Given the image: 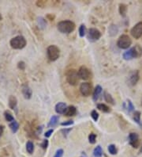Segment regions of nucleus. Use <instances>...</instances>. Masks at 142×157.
Returning <instances> with one entry per match:
<instances>
[{
    "label": "nucleus",
    "mask_w": 142,
    "mask_h": 157,
    "mask_svg": "<svg viewBox=\"0 0 142 157\" xmlns=\"http://www.w3.org/2000/svg\"><path fill=\"white\" fill-rule=\"evenodd\" d=\"M45 4H46L45 1H37V6H38L39 7H43Z\"/></svg>",
    "instance_id": "ea45409f"
},
{
    "label": "nucleus",
    "mask_w": 142,
    "mask_h": 157,
    "mask_svg": "<svg viewBox=\"0 0 142 157\" xmlns=\"http://www.w3.org/2000/svg\"><path fill=\"white\" fill-rule=\"evenodd\" d=\"M81 157H87V156H86V155H85V154H84V153H83V155H82Z\"/></svg>",
    "instance_id": "c03bdc74"
},
{
    "label": "nucleus",
    "mask_w": 142,
    "mask_h": 157,
    "mask_svg": "<svg viewBox=\"0 0 142 157\" xmlns=\"http://www.w3.org/2000/svg\"><path fill=\"white\" fill-rule=\"evenodd\" d=\"M73 123H74L73 121L70 120V121H67V122H62V123H61V125H62V126H70V125H73Z\"/></svg>",
    "instance_id": "f704fd0d"
},
{
    "label": "nucleus",
    "mask_w": 142,
    "mask_h": 157,
    "mask_svg": "<svg viewBox=\"0 0 142 157\" xmlns=\"http://www.w3.org/2000/svg\"><path fill=\"white\" fill-rule=\"evenodd\" d=\"M1 20H2V15L0 14V21H1Z\"/></svg>",
    "instance_id": "a18cd8bd"
},
{
    "label": "nucleus",
    "mask_w": 142,
    "mask_h": 157,
    "mask_svg": "<svg viewBox=\"0 0 142 157\" xmlns=\"http://www.w3.org/2000/svg\"><path fill=\"white\" fill-rule=\"evenodd\" d=\"M126 109H127V111H128V113H131L132 111H134V106L133 105V103H132V102L129 99H128L127 100V106H126Z\"/></svg>",
    "instance_id": "7c9ffc66"
},
{
    "label": "nucleus",
    "mask_w": 142,
    "mask_h": 157,
    "mask_svg": "<svg viewBox=\"0 0 142 157\" xmlns=\"http://www.w3.org/2000/svg\"><path fill=\"white\" fill-rule=\"evenodd\" d=\"M48 144H49L48 140H43V142H42V144H40V146L42 147L43 149H47V148L48 147Z\"/></svg>",
    "instance_id": "c9c22d12"
},
{
    "label": "nucleus",
    "mask_w": 142,
    "mask_h": 157,
    "mask_svg": "<svg viewBox=\"0 0 142 157\" xmlns=\"http://www.w3.org/2000/svg\"><path fill=\"white\" fill-rule=\"evenodd\" d=\"M4 116H5V119H6L8 122H12L14 121V118H13V115L11 114L10 112H9L8 110H7V111H5Z\"/></svg>",
    "instance_id": "cd10ccee"
},
{
    "label": "nucleus",
    "mask_w": 142,
    "mask_h": 157,
    "mask_svg": "<svg viewBox=\"0 0 142 157\" xmlns=\"http://www.w3.org/2000/svg\"><path fill=\"white\" fill-rule=\"evenodd\" d=\"M63 152H63V149H58L55 152V155L54 157H63Z\"/></svg>",
    "instance_id": "e433bc0d"
},
{
    "label": "nucleus",
    "mask_w": 142,
    "mask_h": 157,
    "mask_svg": "<svg viewBox=\"0 0 142 157\" xmlns=\"http://www.w3.org/2000/svg\"><path fill=\"white\" fill-rule=\"evenodd\" d=\"M42 130H43V126H40V127H38V129H37V134L38 135V134H40L41 132H42Z\"/></svg>",
    "instance_id": "79ce46f5"
},
{
    "label": "nucleus",
    "mask_w": 142,
    "mask_h": 157,
    "mask_svg": "<svg viewBox=\"0 0 142 157\" xmlns=\"http://www.w3.org/2000/svg\"><path fill=\"white\" fill-rule=\"evenodd\" d=\"M3 130H4V128H3V126L0 125V137H1L2 133H3Z\"/></svg>",
    "instance_id": "37998d69"
},
{
    "label": "nucleus",
    "mask_w": 142,
    "mask_h": 157,
    "mask_svg": "<svg viewBox=\"0 0 142 157\" xmlns=\"http://www.w3.org/2000/svg\"><path fill=\"white\" fill-rule=\"evenodd\" d=\"M67 107V104L65 103H57L55 106V112L58 114H64Z\"/></svg>",
    "instance_id": "4468645a"
},
{
    "label": "nucleus",
    "mask_w": 142,
    "mask_h": 157,
    "mask_svg": "<svg viewBox=\"0 0 142 157\" xmlns=\"http://www.w3.org/2000/svg\"><path fill=\"white\" fill-rule=\"evenodd\" d=\"M108 152H109L111 155H116L117 152H118L116 146H115L114 144H110V145L108 146Z\"/></svg>",
    "instance_id": "c756f323"
},
{
    "label": "nucleus",
    "mask_w": 142,
    "mask_h": 157,
    "mask_svg": "<svg viewBox=\"0 0 142 157\" xmlns=\"http://www.w3.org/2000/svg\"><path fill=\"white\" fill-rule=\"evenodd\" d=\"M71 131H72V128H69V129H66L65 128V129H61V133H62V134H63L64 137L67 138V136L69 135V133H70Z\"/></svg>",
    "instance_id": "473e14b6"
},
{
    "label": "nucleus",
    "mask_w": 142,
    "mask_h": 157,
    "mask_svg": "<svg viewBox=\"0 0 142 157\" xmlns=\"http://www.w3.org/2000/svg\"><path fill=\"white\" fill-rule=\"evenodd\" d=\"M80 91L82 95L84 97H88L92 94L93 87L89 83H83L80 86Z\"/></svg>",
    "instance_id": "6e6552de"
},
{
    "label": "nucleus",
    "mask_w": 142,
    "mask_h": 157,
    "mask_svg": "<svg viewBox=\"0 0 142 157\" xmlns=\"http://www.w3.org/2000/svg\"><path fill=\"white\" fill-rule=\"evenodd\" d=\"M86 34V27L84 24H81L79 27V35L81 37H83Z\"/></svg>",
    "instance_id": "c85d7f7f"
},
{
    "label": "nucleus",
    "mask_w": 142,
    "mask_h": 157,
    "mask_svg": "<svg viewBox=\"0 0 142 157\" xmlns=\"http://www.w3.org/2000/svg\"><path fill=\"white\" fill-rule=\"evenodd\" d=\"M142 56V47L140 45H135L128 51L123 53V59L126 60H130L134 58H138Z\"/></svg>",
    "instance_id": "f03ea898"
},
{
    "label": "nucleus",
    "mask_w": 142,
    "mask_h": 157,
    "mask_svg": "<svg viewBox=\"0 0 142 157\" xmlns=\"http://www.w3.org/2000/svg\"><path fill=\"white\" fill-rule=\"evenodd\" d=\"M26 150L29 154H32L34 152V144L32 141H28L26 144Z\"/></svg>",
    "instance_id": "bb28decb"
},
{
    "label": "nucleus",
    "mask_w": 142,
    "mask_h": 157,
    "mask_svg": "<svg viewBox=\"0 0 142 157\" xmlns=\"http://www.w3.org/2000/svg\"><path fill=\"white\" fill-rule=\"evenodd\" d=\"M132 45V40L130 37L126 34H123L119 37L118 42H117V45L119 48L122 49H127L129 48Z\"/></svg>",
    "instance_id": "39448f33"
},
{
    "label": "nucleus",
    "mask_w": 142,
    "mask_h": 157,
    "mask_svg": "<svg viewBox=\"0 0 142 157\" xmlns=\"http://www.w3.org/2000/svg\"><path fill=\"white\" fill-rule=\"evenodd\" d=\"M141 113L140 111H134L133 114V119L138 125H141Z\"/></svg>",
    "instance_id": "a878e982"
},
{
    "label": "nucleus",
    "mask_w": 142,
    "mask_h": 157,
    "mask_svg": "<svg viewBox=\"0 0 142 157\" xmlns=\"http://www.w3.org/2000/svg\"><path fill=\"white\" fill-rule=\"evenodd\" d=\"M97 108L103 111V113H110L111 111V109L109 106H108L107 105L103 104V103H99V104L97 105Z\"/></svg>",
    "instance_id": "412c9836"
},
{
    "label": "nucleus",
    "mask_w": 142,
    "mask_h": 157,
    "mask_svg": "<svg viewBox=\"0 0 142 157\" xmlns=\"http://www.w3.org/2000/svg\"><path fill=\"white\" fill-rule=\"evenodd\" d=\"M58 119H59L58 116H56V115L52 116V118H51V119H50V122H49V123H48V125H47V126L51 127V128H53V127H55L56 125L58 124Z\"/></svg>",
    "instance_id": "aec40b11"
},
{
    "label": "nucleus",
    "mask_w": 142,
    "mask_h": 157,
    "mask_svg": "<svg viewBox=\"0 0 142 157\" xmlns=\"http://www.w3.org/2000/svg\"><path fill=\"white\" fill-rule=\"evenodd\" d=\"M130 33L135 39H138L142 36V22H138L131 29Z\"/></svg>",
    "instance_id": "1a4fd4ad"
},
{
    "label": "nucleus",
    "mask_w": 142,
    "mask_h": 157,
    "mask_svg": "<svg viewBox=\"0 0 142 157\" xmlns=\"http://www.w3.org/2000/svg\"><path fill=\"white\" fill-rule=\"evenodd\" d=\"M79 79L78 72L75 69H70L67 72V80L70 85L76 86L79 83Z\"/></svg>",
    "instance_id": "20e7f679"
},
{
    "label": "nucleus",
    "mask_w": 142,
    "mask_h": 157,
    "mask_svg": "<svg viewBox=\"0 0 142 157\" xmlns=\"http://www.w3.org/2000/svg\"><path fill=\"white\" fill-rule=\"evenodd\" d=\"M55 15H52V14H50L47 15V18L48 20H50V21H53L55 19Z\"/></svg>",
    "instance_id": "a19ab883"
},
{
    "label": "nucleus",
    "mask_w": 142,
    "mask_h": 157,
    "mask_svg": "<svg viewBox=\"0 0 142 157\" xmlns=\"http://www.w3.org/2000/svg\"><path fill=\"white\" fill-rule=\"evenodd\" d=\"M91 117L93 118V119L94 120V122H96L99 119V113H97L96 110H93V111L91 112Z\"/></svg>",
    "instance_id": "72a5a7b5"
},
{
    "label": "nucleus",
    "mask_w": 142,
    "mask_h": 157,
    "mask_svg": "<svg viewBox=\"0 0 142 157\" xmlns=\"http://www.w3.org/2000/svg\"><path fill=\"white\" fill-rule=\"evenodd\" d=\"M78 72L79 78L83 79V80H87L91 76V72L85 66H81L78 71Z\"/></svg>",
    "instance_id": "9d476101"
},
{
    "label": "nucleus",
    "mask_w": 142,
    "mask_h": 157,
    "mask_svg": "<svg viewBox=\"0 0 142 157\" xmlns=\"http://www.w3.org/2000/svg\"><path fill=\"white\" fill-rule=\"evenodd\" d=\"M129 143L133 148H138L140 145V141H139V137L138 134L136 133H129Z\"/></svg>",
    "instance_id": "9b49d317"
},
{
    "label": "nucleus",
    "mask_w": 142,
    "mask_h": 157,
    "mask_svg": "<svg viewBox=\"0 0 142 157\" xmlns=\"http://www.w3.org/2000/svg\"><path fill=\"white\" fill-rule=\"evenodd\" d=\"M127 12V6L125 4H120L119 5V14L122 17H126Z\"/></svg>",
    "instance_id": "393cba45"
},
{
    "label": "nucleus",
    "mask_w": 142,
    "mask_h": 157,
    "mask_svg": "<svg viewBox=\"0 0 142 157\" xmlns=\"http://www.w3.org/2000/svg\"><path fill=\"white\" fill-rule=\"evenodd\" d=\"M118 27L116 25H111V26H109V29H108V33L111 37H114L118 33Z\"/></svg>",
    "instance_id": "6ab92c4d"
},
{
    "label": "nucleus",
    "mask_w": 142,
    "mask_h": 157,
    "mask_svg": "<svg viewBox=\"0 0 142 157\" xmlns=\"http://www.w3.org/2000/svg\"><path fill=\"white\" fill-rule=\"evenodd\" d=\"M93 155L95 157H102L103 155V149L100 145H97L93 151Z\"/></svg>",
    "instance_id": "4be33fe9"
},
{
    "label": "nucleus",
    "mask_w": 142,
    "mask_h": 157,
    "mask_svg": "<svg viewBox=\"0 0 142 157\" xmlns=\"http://www.w3.org/2000/svg\"><path fill=\"white\" fill-rule=\"evenodd\" d=\"M17 100L16 97L14 96L11 95L10 96V98H9V106L10 108L12 109H14L17 106Z\"/></svg>",
    "instance_id": "f3484780"
},
{
    "label": "nucleus",
    "mask_w": 142,
    "mask_h": 157,
    "mask_svg": "<svg viewBox=\"0 0 142 157\" xmlns=\"http://www.w3.org/2000/svg\"><path fill=\"white\" fill-rule=\"evenodd\" d=\"M77 113V109H76L75 106H70L67 107L66 109V111L64 113V115H66L67 117H73Z\"/></svg>",
    "instance_id": "dca6fc26"
},
{
    "label": "nucleus",
    "mask_w": 142,
    "mask_h": 157,
    "mask_svg": "<svg viewBox=\"0 0 142 157\" xmlns=\"http://www.w3.org/2000/svg\"><path fill=\"white\" fill-rule=\"evenodd\" d=\"M22 94L26 99H30L32 95V91L28 85H24L22 87Z\"/></svg>",
    "instance_id": "ddd939ff"
},
{
    "label": "nucleus",
    "mask_w": 142,
    "mask_h": 157,
    "mask_svg": "<svg viewBox=\"0 0 142 157\" xmlns=\"http://www.w3.org/2000/svg\"><path fill=\"white\" fill-rule=\"evenodd\" d=\"M103 98H104V100L108 103H109V104H115V102H114V99L113 98V97L107 91H104V93H103Z\"/></svg>",
    "instance_id": "a211bd4d"
},
{
    "label": "nucleus",
    "mask_w": 142,
    "mask_h": 157,
    "mask_svg": "<svg viewBox=\"0 0 142 157\" xmlns=\"http://www.w3.org/2000/svg\"><path fill=\"white\" fill-rule=\"evenodd\" d=\"M139 80V72L134 71L131 72L128 77V83L130 86H135Z\"/></svg>",
    "instance_id": "f8f14e48"
},
{
    "label": "nucleus",
    "mask_w": 142,
    "mask_h": 157,
    "mask_svg": "<svg viewBox=\"0 0 142 157\" xmlns=\"http://www.w3.org/2000/svg\"><path fill=\"white\" fill-rule=\"evenodd\" d=\"M53 132H54V129H49L48 131H47L45 133H44V137H50L51 136H52V134L53 133Z\"/></svg>",
    "instance_id": "58836bf2"
},
{
    "label": "nucleus",
    "mask_w": 142,
    "mask_h": 157,
    "mask_svg": "<svg viewBox=\"0 0 142 157\" xmlns=\"http://www.w3.org/2000/svg\"><path fill=\"white\" fill-rule=\"evenodd\" d=\"M10 128L11 131H12L13 133H17V131L18 130V129H19V124H18L16 121H13V122H10Z\"/></svg>",
    "instance_id": "b1692460"
},
{
    "label": "nucleus",
    "mask_w": 142,
    "mask_h": 157,
    "mask_svg": "<svg viewBox=\"0 0 142 157\" xmlns=\"http://www.w3.org/2000/svg\"><path fill=\"white\" fill-rule=\"evenodd\" d=\"M47 57L51 61H55L59 58L60 50L56 45H50L47 49Z\"/></svg>",
    "instance_id": "423d86ee"
},
{
    "label": "nucleus",
    "mask_w": 142,
    "mask_h": 157,
    "mask_svg": "<svg viewBox=\"0 0 142 157\" xmlns=\"http://www.w3.org/2000/svg\"><path fill=\"white\" fill-rule=\"evenodd\" d=\"M101 37V33L96 28H90L88 31L87 38L90 42H95Z\"/></svg>",
    "instance_id": "0eeeda50"
},
{
    "label": "nucleus",
    "mask_w": 142,
    "mask_h": 157,
    "mask_svg": "<svg viewBox=\"0 0 142 157\" xmlns=\"http://www.w3.org/2000/svg\"><path fill=\"white\" fill-rule=\"evenodd\" d=\"M37 24L39 26V27L42 29H44L47 26V22L46 20L42 17H39L37 18Z\"/></svg>",
    "instance_id": "5701e85b"
},
{
    "label": "nucleus",
    "mask_w": 142,
    "mask_h": 157,
    "mask_svg": "<svg viewBox=\"0 0 142 157\" xmlns=\"http://www.w3.org/2000/svg\"><path fill=\"white\" fill-rule=\"evenodd\" d=\"M17 67H18V68L21 70H25V62H23V61H21V62H19L18 63V64H17Z\"/></svg>",
    "instance_id": "4c0bfd02"
},
{
    "label": "nucleus",
    "mask_w": 142,
    "mask_h": 157,
    "mask_svg": "<svg viewBox=\"0 0 142 157\" xmlns=\"http://www.w3.org/2000/svg\"><path fill=\"white\" fill-rule=\"evenodd\" d=\"M88 141L92 144H94L96 142V135L95 133H90L88 136Z\"/></svg>",
    "instance_id": "2f4dec72"
},
{
    "label": "nucleus",
    "mask_w": 142,
    "mask_h": 157,
    "mask_svg": "<svg viewBox=\"0 0 142 157\" xmlns=\"http://www.w3.org/2000/svg\"><path fill=\"white\" fill-rule=\"evenodd\" d=\"M11 47L14 49H22L26 45V40L23 36H17L10 41Z\"/></svg>",
    "instance_id": "7ed1b4c3"
},
{
    "label": "nucleus",
    "mask_w": 142,
    "mask_h": 157,
    "mask_svg": "<svg viewBox=\"0 0 142 157\" xmlns=\"http://www.w3.org/2000/svg\"><path fill=\"white\" fill-rule=\"evenodd\" d=\"M102 91H103V89H102L101 86L97 85L96 87H95L94 91H93V99L94 102H96L98 99H99V96L101 94Z\"/></svg>",
    "instance_id": "2eb2a0df"
},
{
    "label": "nucleus",
    "mask_w": 142,
    "mask_h": 157,
    "mask_svg": "<svg viewBox=\"0 0 142 157\" xmlns=\"http://www.w3.org/2000/svg\"><path fill=\"white\" fill-rule=\"evenodd\" d=\"M75 24L73 22H71L70 20H65V21L58 22L57 25V28L60 33L69 34L75 29Z\"/></svg>",
    "instance_id": "f257e3e1"
},
{
    "label": "nucleus",
    "mask_w": 142,
    "mask_h": 157,
    "mask_svg": "<svg viewBox=\"0 0 142 157\" xmlns=\"http://www.w3.org/2000/svg\"><path fill=\"white\" fill-rule=\"evenodd\" d=\"M140 152H141L142 153V147H141V151H140Z\"/></svg>",
    "instance_id": "49530a36"
}]
</instances>
